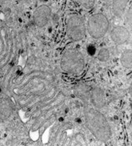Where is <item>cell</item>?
<instances>
[{
    "instance_id": "1",
    "label": "cell",
    "mask_w": 132,
    "mask_h": 146,
    "mask_svg": "<svg viewBox=\"0 0 132 146\" xmlns=\"http://www.w3.org/2000/svg\"><path fill=\"white\" fill-rule=\"evenodd\" d=\"M85 124L98 141L107 142L112 136L111 127L105 116L95 108L86 107L84 110Z\"/></svg>"
},
{
    "instance_id": "2",
    "label": "cell",
    "mask_w": 132,
    "mask_h": 146,
    "mask_svg": "<svg viewBox=\"0 0 132 146\" xmlns=\"http://www.w3.org/2000/svg\"><path fill=\"white\" fill-rule=\"evenodd\" d=\"M86 61L79 50L71 49L64 53L60 61L61 69L72 75H80L84 71Z\"/></svg>"
},
{
    "instance_id": "3",
    "label": "cell",
    "mask_w": 132,
    "mask_h": 146,
    "mask_svg": "<svg viewBox=\"0 0 132 146\" xmlns=\"http://www.w3.org/2000/svg\"><path fill=\"white\" fill-rule=\"evenodd\" d=\"M110 23L108 17L102 13L90 16L86 23V32L94 39H100L105 36L109 31Z\"/></svg>"
},
{
    "instance_id": "4",
    "label": "cell",
    "mask_w": 132,
    "mask_h": 146,
    "mask_svg": "<svg viewBox=\"0 0 132 146\" xmlns=\"http://www.w3.org/2000/svg\"><path fill=\"white\" fill-rule=\"evenodd\" d=\"M66 33L71 41H82L86 33V25L82 16L78 15H70L66 21Z\"/></svg>"
},
{
    "instance_id": "5",
    "label": "cell",
    "mask_w": 132,
    "mask_h": 146,
    "mask_svg": "<svg viewBox=\"0 0 132 146\" xmlns=\"http://www.w3.org/2000/svg\"><path fill=\"white\" fill-rule=\"evenodd\" d=\"M52 16V10L48 5H41L34 12V21L38 28L46 26Z\"/></svg>"
},
{
    "instance_id": "6",
    "label": "cell",
    "mask_w": 132,
    "mask_h": 146,
    "mask_svg": "<svg viewBox=\"0 0 132 146\" xmlns=\"http://www.w3.org/2000/svg\"><path fill=\"white\" fill-rule=\"evenodd\" d=\"M90 102L95 109H101L105 107L106 98L104 90L100 87H94L90 89Z\"/></svg>"
},
{
    "instance_id": "7",
    "label": "cell",
    "mask_w": 132,
    "mask_h": 146,
    "mask_svg": "<svg viewBox=\"0 0 132 146\" xmlns=\"http://www.w3.org/2000/svg\"><path fill=\"white\" fill-rule=\"evenodd\" d=\"M131 33L124 26H116L112 29L110 36L116 45H122L130 38Z\"/></svg>"
},
{
    "instance_id": "8",
    "label": "cell",
    "mask_w": 132,
    "mask_h": 146,
    "mask_svg": "<svg viewBox=\"0 0 132 146\" xmlns=\"http://www.w3.org/2000/svg\"><path fill=\"white\" fill-rule=\"evenodd\" d=\"M14 111V105L8 97L0 98V120L9 119Z\"/></svg>"
},
{
    "instance_id": "9",
    "label": "cell",
    "mask_w": 132,
    "mask_h": 146,
    "mask_svg": "<svg viewBox=\"0 0 132 146\" xmlns=\"http://www.w3.org/2000/svg\"><path fill=\"white\" fill-rule=\"evenodd\" d=\"M75 95L81 99L83 102H90V88L84 84H78L74 89Z\"/></svg>"
},
{
    "instance_id": "10",
    "label": "cell",
    "mask_w": 132,
    "mask_h": 146,
    "mask_svg": "<svg viewBox=\"0 0 132 146\" xmlns=\"http://www.w3.org/2000/svg\"><path fill=\"white\" fill-rule=\"evenodd\" d=\"M128 0H113L112 9L113 13L116 17H122L125 13L127 7Z\"/></svg>"
},
{
    "instance_id": "11",
    "label": "cell",
    "mask_w": 132,
    "mask_h": 146,
    "mask_svg": "<svg viewBox=\"0 0 132 146\" xmlns=\"http://www.w3.org/2000/svg\"><path fill=\"white\" fill-rule=\"evenodd\" d=\"M121 63L126 68H131L132 65V52L131 50H126L121 55Z\"/></svg>"
},
{
    "instance_id": "12",
    "label": "cell",
    "mask_w": 132,
    "mask_h": 146,
    "mask_svg": "<svg viewBox=\"0 0 132 146\" xmlns=\"http://www.w3.org/2000/svg\"><path fill=\"white\" fill-rule=\"evenodd\" d=\"M97 58L99 61H101L102 63H105L110 58V52L107 48H102L99 50Z\"/></svg>"
},
{
    "instance_id": "13",
    "label": "cell",
    "mask_w": 132,
    "mask_h": 146,
    "mask_svg": "<svg viewBox=\"0 0 132 146\" xmlns=\"http://www.w3.org/2000/svg\"><path fill=\"white\" fill-rule=\"evenodd\" d=\"M76 1L82 7H83L86 10H90L91 8H93L95 3V0H76Z\"/></svg>"
},
{
    "instance_id": "14",
    "label": "cell",
    "mask_w": 132,
    "mask_h": 146,
    "mask_svg": "<svg viewBox=\"0 0 132 146\" xmlns=\"http://www.w3.org/2000/svg\"><path fill=\"white\" fill-rule=\"evenodd\" d=\"M126 22L127 25L131 27V8H130L127 11V15H126Z\"/></svg>"
},
{
    "instance_id": "15",
    "label": "cell",
    "mask_w": 132,
    "mask_h": 146,
    "mask_svg": "<svg viewBox=\"0 0 132 146\" xmlns=\"http://www.w3.org/2000/svg\"><path fill=\"white\" fill-rule=\"evenodd\" d=\"M87 53L89 55H94L96 53V49L93 45H90L89 46L87 47Z\"/></svg>"
},
{
    "instance_id": "16",
    "label": "cell",
    "mask_w": 132,
    "mask_h": 146,
    "mask_svg": "<svg viewBox=\"0 0 132 146\" xmlns=\"http://www.w3.org/2000/svg\"><path fill=\"white\" fill-rule=\"evenodd\" d=\"M102 1H106V0H102Z\"/></svg>"
}]
</instances>
